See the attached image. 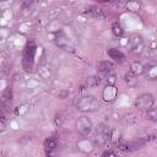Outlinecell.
<instances>
[{"label": "cell", "mask_w": 157, "mask_h": 157, "mask_svg": "<svg viewBox=\"0 0 157 157\" xmlns=\"http://www.w3.org/2000/svg\"><path fill=\"white\" fill-rule=\"evenodd\" d=\"M98 108H99V102L93 94L81 96L76 102V109L83 113L96 112Z\"/></svg>", "instance_id": "1"}, {"label": "cell", "mask_w": 157, "mask_h": 157, "mask_svg": "<svg viewBox=\"0 0 157 157\" xmlns=\"http://www.w3.org/2000/svg\"><path fill=\"white\" fill-rule=\"evenodd\" d=\"M36 49L37 47L34 45L33 42L27 43V45L23 49V55H22V65L26 71H32L33 70V63H34V56H36Z\"/></svg>", "instance_id": "2"}, {"label": "cell", "mask_w": 157, "mask_h": 157, "mask_svg": "<svg viewBox=\"0 0 157 157\" xmlns=\"http://www.w3.org/2000/svg\"><path fill=\"white\" fill-rule=\"evenodd\" d=\"M109 126L105 123H101L98 124V126L94 129L93 132V144L94 146H103L107 140L109 139Z\"/></svg>", "instance_id": "3"}, {"label": "cell", "mask_w": 157, "mask_h": 157, "mask_svg": "<svg viewBox=\"0 0 157 157\" xmlns=\"http://www.w3.org/2000/svg\"><path fill=\"white\" fill-rule=\"evenodd\" d=\"M92 128H93V124H92V120L87 117V115H81L77 118V120L75 121V129L76 131L82 135V136H86L88 135L91 131H92Z\"/></svg>", "instance_id": "4"}, {"label": "cell", "mask_w": 157, "mask_h": 157, "mask_svg": "<svg viewBox=\"0 0 157 157\" xmlns=\"http://www.w3.org/2000/svg\"><path fill=\"white\" fill-rule=\"evenodd\" d=\"M54 43L56 47H59L60 49L65 50V52H74L75 50V45L71 42V39L64 33V32H58L54 37Z\"/></svg>", "instance_id": "5"}, {"label": "cell", "mask_w": 157, "mask_h": 157, "mask_svg": "<svg viewBox=\"0 0 157 157\" xmlns=\"http://www.w3.org/2000/svg\"><path fill=\"white\" fill-rule=\"evenodd\" d=\"M144 48H145V42H144V38L140 34L134 33L129 37V50L132 54L140 55L144 52Z\"/></svg>", "instance_id": "6"}, {"label": "cell", "mask_w": 157, "mask_h": 157, "mask_svg": "<svg viewBox=\"0 0 157 157\" xmlns=\"http://www.w3.org/2000/svg\"><path fill=\"white\" fill-rule=\"evenodd\" d=\"M155 103V98L151 93H141L140 96H137L136 101H135V107L140 110H150L153 107Z\"/></svg>", "instance_id": "7"}, {"label": "cell", "mask_w": 157, "mask_h": 157, "mask_svg": "<svg viewBox=\"0 0 157 157\" xmlns=\"http://www.w3.org/2000/svg\"><path fill=\"white\" fill-rule=\"evenodd\" d=\"M118 96V88L115 86H110L107 85L102 92V98L105 102H113Z\"/></svg>", "instance_id": "8"}, {"label": "cell", "mask_w": 157, "mask_h": 157, "mask_svg": "<svg viewBox=\"0 0 157 157\" xmlns=\"http://www.w3.org/2000/svg\"><path fill=\"white\" fill-rule=\"evenodd\" d=\"M113 70H114V65H113V63H110L108 60H103L97 64V71L104 76L113 74Z\"/></svg>", "instance_id": "9"}, {"label": "cell", "mask_w": 157, "mask_h": 157, "mask_svg": "<svg viewBox=\"0 0 157 157\" xmlns=\"http://www.w3.org/2000/svg\"><path fill=\"white\" fill-rule=\"evenodd\" d=\"M108 55H109V58L112 59V60H114L115 63H118V64H123L124 63V60H125V55L119 50V49H115V48H110V49H108Z\"/></svg>", "instance_id": "10"}, {"label": "cell", "mask_w": 157, "mask_h": 157, "mask_svg": "<svg viewBox=\"0 0 157 157\" xmlns=\"http://www.w3.org/2000/svg\"><path fill=\"white\" fill-rule=\"evenodd\" d=\"M145 77L147 80H157V64H148L145 66Z\"/></svg>", "instance_id": "11"}, {"label": "cell", "mask_w": 157, "mask_h": 157, "mask_svg": "<svg viewBox=\"0 0 157 157\" xmlns=\"http://www.w3.org/2000/svg\"><path fill=\"white\" fill-rule=\"evenodd\" d=\"M58 146V137L56 136H50L44 141V150L47 155H50Z\"/></svg>", "instance_id": "12"}, {"label": "cell", "mask_w": 157, "mask_h": 157, "mask_svg": "<svg viewBox=\"0 0 157 157\" xmlns=\"http://www.w3.org/2000/svg\"><path fill=\"white\" fill-rule=\"evenodd\" d=\"M130 72H132L135 76H140V75H144V72H145V66L140 63V61H132L131 64H130V70H129Z\"/></svg>", "instance_id": "13"}, {"label": "cell", "mask_w": 157, "mask_h": 157, "mask_svg": "<svg viewBox=\"0 0 157 157\" xmlns=\"http://www.w3.org/2000/svg\"><path fill=\"white\" fill-rule=\"evenodd\" d=\"M101 83V77L96 76V75H91L88 77H86L85 80V86L86 87H96Z\"/></svg>", "instance_id": "14"}, {"label": "cell", "mask_w": 157, "mask_h": 157, "mask_svg": "<svg viewBox=\"0 0 157 157\" xmlns=\"http://www.w3.org/2000/svg\"><path fill=\"white\" fill-rule=\"evenodd\" d=\"M124 80H125V82H126L129 86H136V85H137V76H135V75H134L132 72H130V71H128V72L125 74Z\"/></svg>", "instance_id": "15"}, {"label": "cell", "mask_w": 157, "mask_h": 157, "mask_svg": "<svg viewBox=\"0 0 157 157\" xmlns=\"http://www.w3.org/2000/svg\"><path fill=\"white\" fill-rule=\"evenodd\" d=\"M86 13L98 17V16H103V10L99 9V7H97V6H93V5H92V6H88V7L86 9Z\"/></svg>", "instance_id": "16"}, {"label": "cell", "mask_w": 157, "mask_h": 157, "mask_svg": "<svg viewBox=\"0 0 157 157\" xmlns=\"http://www.w3.org/2000/svg\"><path fill=\"white\" fill-rule=\"evenodd\" d=\"M112 32H113V34L117 36V37H123V34H124V29H123V27H121L118 22H114V23H113V26H112Z\"/></svg>", "instance_id": "17"}, {"label": "cell", "mask_w": 157, "mask_h": 157, "mask_svg": "<svg viewBox=\"0 0 157 157\" xmlns=\"http://www.w3.org/2000/svg\"><path fill=\"white\" fill-rule=\"evenodd\" d=\"M126 9L130 11H137L141 9V2L140 1H128L126 2Z\"/></svg>", "instance_id": "18"}, {"label": "cell", "mask_w": 157, "mask_h": 157, "mask_svg": "<svg viewBox=\"0 0 157 157\" xmlns=\"http://www.w3.org/2000/svg\"><path fill=\"white\" fill-rule=\"evenodd\" d=\"M146 118L151 121H157V108H151L146 112Z\"/></svg>", "instance_id": "19"}, {"label": "cell", "mask_w": 157, "mask_h": 157, "mask_svg": "<svg viewBox=\"0 0 157 157\" xmlns=\"http://www.w3.org/2000/svg\"><path fill=\"white\" fill-rule=\"evenodd\" d=\"M115 82H117V76L114 74H110L107 76V83L110 85V86H115Z\"/></svg>", "instance_id": "20"}, {"label": "cell", "mask_w": 157, "mask_h": 157, "mask_svg": "<svg viewBox=\"0 0 157 157\" xmlns=\"http://www.w3.org/2000/svg\"><path fill=\"white\" fill-rule=\"evenodd\" d=\"M102 157H118V156H117V153H115L114 151L108 150V151H104V152H103Z\"/></svg>", "instance_id": "21"}]
</instances>
